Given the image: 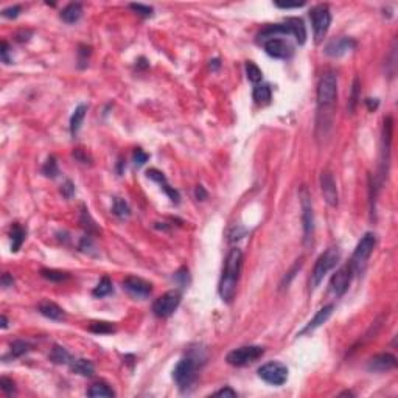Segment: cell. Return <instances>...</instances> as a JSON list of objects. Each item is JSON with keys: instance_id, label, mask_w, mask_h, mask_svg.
Wrapping results in <instances>:
<instances>
[{"instance_id": "11", "label": "cell", "mask_w": 398, "mask_h": 398, "mask_svg": "<svg viewBox=\"0 0 398 398\" xmlns=\"http://www.w3.org/2000/svg\"><path fill=\"white\" fill-rule=\"evenodd\" d=\"M181 303V293L179 291H168L160 295L156 302L152 303V311L157 317H170L173 313L177 310Z\"/></svg>"}, {"instance_id": "14", "label": "cell", "mask_w": 398, "mask_h": 398, "mask_svg": "<svg viewBox=\"0 0 398 398\" xmlns=\"http://www.w3.org/2000/svg\"><path fill=\"white\" fill-rule=\"evenodd\" d=\"M320 189H322V194L327 201V204L336 207L339 196H337V189H336V182L333 179V174L330 171H322V174H320Z\"/></svg>"}, {"instance_id": "12", "label": "cell", "mask_w": 398, "mask_h": 398, "mask_svg": "<svg viewBox=\"0 0 398 398\" xmlns=\"http://www.w3.org/2000/svg\"><path fill=\"white\" fill-rule=\"evenodd\" d=\"M123 288L135 299H145L152 291V285L140 277H126L123 280Z\"/></svg>"}, {"instance_id": "10", "label": "cell", "mask_w": 398, "mask_h": 398, "mask_svg": "<svg viewBox=\"0 0 398 398\" xmlns=\"http://www.w3.org/2000/svg\"><path fill=\"white\" fill-rule=\"evenodd\" d=\"M258 377L272 386H282L288 379V367L282 362H268L258 369Z\"/></svg>"}, {"instance_id": "3", "label": "cell", "mask_w": 398, "mask_h": 398, "mask_svg": "<svg viewBox=\"0 0 398 398\" xmlns=\"http://www.w3.org/2000/svg\"><path fill=\"white\" fill-rule=\"evenodd\" d=\"M337 97V80L333 72H325L317 86L319 112H332Z\"/></svg>"}, {"instance_id": "17", "label": "cell", "mask_w": 398, "mask_h": 398, "mask_svg": "<svg viewBox=\"0 0 398 398\" xmlns=\"http://www.w3.org/2000/svg\"><path fill=\"white\" fill-rule=\"evenodd\" d=\"M395 367H397V359L391 353L377 355V356H374L369 361V366H367V369L372 372H389Z\"/></svg>"}, {"instance_id": "48", "label": "cell", "mask_w": 398, "mask_h": 398, "mask_svg": "<svg viewBox=\"0 0 398 398\" xmlns=\"http://www.w3.org/2000/svg\"><path fill=\"white\" fill-rule=\"evenodd\" d=\"M275 5H277L278 8H283V10H290V8H300V6H303L305 3H303V2H300V3H280V2H275Z\"/></svg>"}, {"instance_id": "25", "label": "cell", "mask_w": 398, "mask_h": 398, "mask_svg": "<svg viewBox=\"0 0 398 398\" xmlns=\"http://www.w3.org/2000/svg\"><path fill=\"white\" fill-rule=\"evenodd\" d=\"M86 111H87V106L86 105H80L73 111V114L70 117V132H72V135L78 134L81 125H83L84 117H86Z\"/></svg>"}, {"instance_id": "32", "label": "cell", "mask_w": 398, "mask_h": 398, "mask_svg": "<svg viewBox=\"0 0 398 398\" xmlns=\"http://www.w3.org/2000/svg\"><path fill=\"white\" fill-rule=\"evenodd\" d=\"M31 350V344L27 341H14L11 344V355L13 358H21L25 353H28Z\"/></svg>"}, {"instance_id": "45", "label": "cell", "mask_w": 398, "mask_h": 398, "mask_svg": "<svg viewBox=\"0 0 398 398\" xmlns=\"http://www.w3.org/2000/svg\"><path fill=\"white\" fill-rule=\"evenodd\" d=\"M215 395L216 397H236V392L230 387H224V389H221V391L215 392Z\"/></svg>"}, {"instance_id": "1", "label": "cell", "mask_w": 398, "mask_h": 398, "mask_svg": "<svg viewBox=\"0 0 398 398\" xmlns=\"http://www.w3.org/2000/svg\"><path fill=\"white\" fill-rule=\"evenodd\" d=\"M288 36L293 35V27L288 22V19L283 23L268 25L258 35V42L263 45L265 52L275 59H290L294 55V47L288 39Z\"/></svg>"}, {"instance_id": "31", "label": "cell", "mask_w": 398, "mask_h": 398, "mask_svg": "<svg viewBox=\"0 0 398 398\" xmlns=\"http://www.w3.org/2000/svg\"><path fill=\"white\" fill-rule=\"evenodd\" d=\"M112 211H114V215H117L118 218H126V216L131 215V209L128 206V202L120 199V198H115L114 199Z\"/></svg>"}, {"instance_id": "15", "label": "cell", "mask_w": 398, "mask_h": 398, "mask_svg": "<svg viewBox=\"0 0 398 398\" xmlns=\"http://www.w3.org/2000/svg\"><path fill=\"white\" fill-rule=\"evenodd\" d=\"M356 47V42L350 38H339L336 41H332L330 44L325 47V53L328 56H333V58H339L345 53H349L350 50H353Z\"/></svg>"}, {"instance_id": "41", "label": "cell", "mask_w": 398, "mask_h": 398, "mask_svg": "<svg viewBox=\"0 0 398 398\" xmlns=\"http://www.w3.org/2000/svg\"><path fill=\"white\" fill-rule=\"evenodd\" d=\"M61 193H63V196L64 198H72L73 196V193H75V185H73V182L72 181H65L64 182V185L61 187Z\"/></svg>"}, {"instance_id": "44", "label": "cell", "mask_w": 398, "mask_h": 398, "mask_svg": "<svg viewBox=\"0 0 398 398\" xmlns=\"http://www.w3.org/2000/svg\"><path fill=\"white\" fill-rule=\"evenodd\" d=\"M194 196H196L198 201H204V199H207V191H206V189L202 187V185H198L196 190H194Z\"/></svg>"}, {"instance_id": "33", "label": "cell", "mask_w": 398, "mask_h": 398, "mask_svg": "<svg viewBox=\"0 0 398 398\" xmlns=\"http://www.w3.org/2000/svg\"><path fill=\"white\" fill-rule=\"evenodd\" d=\"M41 275L47 278L50 282H63L65 278H69V274L63 272V271H56V269H42Z\"/></svg>"}, {"instance_id": "47", "label": "cell", "mask_w": 398, "mask_h": 398, "mask_svg": "<svg viewBox=\"0 0 398 398\" xmlns=\"http://www.w3.org/2000/svg\"><path fill=\"white\" fill-rule=\"evenodd\" d=\"M89 55H90L89 47H80V63H86Z\"/></svg>"}, {"instance_id": "38", "label": "cell", "mask_w": 398, "mask_h": 398, "mask_svg": "<svg viewBox=\"0 0 398 398\" xmlns=\"http://www.w3.org/2000/svg\"><path fill=\"white\" fill-rule=\"evenodd\" d=\"M174 280L179 283L181 286H187L189 285V269L187 268H181L174 274Z\"/></svg>"}, {"instance_id": "49", "label": "cell", "mask_w": 398, "mask_h": 398, "mask_svg": "<svg viewBox=\"0 0 398 398\" xmlns=\"http://www.w3.org/2000/svg\"><path fill=\"white\" fill-rule=\"evenodd\" d=\"M13 283H14V280H13V277H11L10 274H3V275H2V285H3L5 288L13 286Z\"/></svg>"}, {"instance_id": "21", "label": "cell", "mask_w": 398, "mask_h": 398, "mask_svg": "<svg viewBox=\"0 0 398 398\" xmlns=\"http://www.w3.org/2000/svg\"><path fill=\"white\" fill-rule=\"evenodd\" d=\"M83 16V6L81 3H69L61 11V19L65 23H75L81 19Z\"/></svg>"}, {"instance_id": "35", "label": "cell", "mask_w": 398, "mask_h": 398, "mask_svg": "<svg viewBox=\"0 0 398 398\" xmlns=\"http://www.w3.org/2000/svg\"><path fill=\"white\" fill-rule=\"evenodd\" d=\"M42 173H44L47 177H56L59 170H58V164H56V159L53 156H50L47 159V162L42 167Z\"/></svg>"}, {"instance_id": "30", "label": "cell", "mask_w": 398, "mask_h": 398, "mask_svg": "<svg viewBox=\"0 0 398 398\" xmlns=\"http://www.w3.org/2000/svg\"><path fill=\"white\" fill-rule=\"evenodd\" d=\"M89 330L92 333L97 335H109L115 332V327L111 322H105V320H100V322H92L89 325Z\"/></svg>"}, {"instance_id": "39", "label": "cell", "mask_w": 398, "mask_h": 398, "mask_svg": "<svg viewBox=\"0 0 398 398\" xmlns=\"http://www.w3.org/2000/svg\"><path fill=\"white\" fill-rule=\"evenodd\" d=\"M358 90H359V81H358V80H355V83H353V90H352V98H350V103H349L350 112L355 111V106H356V101H358Z\"/></svg>"}, {"instance_id": "5", "label": "cell", "mask_w": 398, "mask_h": 398, "mask_svg": "<svg viewBox=\"0 0 398 398\" xmlns=\"http://www.w3.org/2000/svg\"><path fill=\"white\" fill-rule=\"evenodd\" d=\"M300 204H302V224H303V243L310 246L314 235V213H313V202L307 187L300 189Z\"/></svg>"}, {"instance_id": "18", "label": "cell", "mask_w": 398, "mask_h": 398, "mask_svg": "<svg viewBox=\"0 0 398 398\" xmlns=\"http://www.w3.org/2000/svg\"><path fill=\"white\" fill-rule=\"evenodd\" d=\"M333 310H335V305L333 303H330V305H325L324 308H320L317 313H316V316L313 317L310 322H308V325L305 327L302 332L299 333V335H305V333H310V332H314V330L317 328V327H320L322 324H325L327 320H328V317L332 316V313H333Z\"/></svg>"}, {"instance_id": "13", "label": "cell", "mask_w": 398, "mask_h": 398, "mask_svg": "<svg viewBox=\"0 0 398 398\" xmlns=\"http://www.w3.org/2000/svg\"><path fill=\"white\" fill-rule=\"evenodd\" d=\"M353 275V269L350 265H345L341 269H337L335 275L332 277V282H330V288L336 295H342L347 290H349V285Z\"/></svg>"}, {"instance_id": "40", "label": "cell", "mask_w": 398, "mask_h": 398, "mask_svg": "<svg viewBox=\"0 0 398 398\" xmlns=\"http://www.w3.org/2000/svg\"><path fill=\"white\" fill-rule=\"evenodd\" d=\"M21 10L22 8L19 5H14V6H10V8H6V10H3L2 16L3 18H8V19H16L21 14Z\"/></svg>"}, {"instance_id": "27", "label": "cell", "mask_w": 398, "mask_h": 398, "mask_svg": "<svg viewBox=\"0 0 398 398\" xmlns=\"http://www.w3.org/2000/svg\"><path fill=\"white\" fill-rule=\"evenodd\" d=\"M50 359L56 364H70L72 358L69 352H67L64 347H59V345H55L52 349V353H50Z\"/></svg>"}, {"instance_id": "6", "label": "cell", "mask_w": 398, "mask_h": 398, "mask_svg": "<svg viewBox=\"0 0 398 398\" xmlns=\"http://www.w3.org/2000/svg\"><path fill=\"white\" fill-rule=\"evenodd\" d=\"M375 244H377V238H375V233H372V232L366 233L359 240L356 248H355L352 261H350L353 272H359V271L366 266L369 257L372 255V252H374V249H375Z\"/></svg>"}, {"instance_id": "37", "label": "cell", "mask_w": 398, "mask_h": 398, "mask_svg": "<svg viewBox=\"0 0 398 398\" xmlns=\"http://www.w3.org/2000/svg\"><path fill=\"white\" fill-rule=\"evenodd\" d=\"M148 159H149V156H148L143 149L137 148V149L134 151V164L137 165V167L145 165V164L148 162Z\"/></svg>"}, {"instance_id": "20", "label": "cell", "mask_w": 398, "mask_h": 398, "mask_svg": "<svg viewBox=\"0 0 398 398\" xmlns=\"http://www.w3.org/2000/svg\"><path fill=\"white\" fill-rule=\"evenodd\" d=\"M70 370L76 375H81V377H92L95 372V367L94 364H92L89 359H72L70 361Z\"/></svg>"}, {"instance_id": "36", "label": "cell", "mask_w": 398, "mask_h": 398, "mask_svg": "<svg viewBox=\"0 0 398 398\" xmlns=\"http://www.w3.org/2000/svg\"><path fill=\"white\" fill-rule=\"evenodd\" d=\"M129 8L132 11H135L137 14L140 16H145V18H148V16H152V8L148 6V5H142V3H131Z\"/></svg>"}, {"instance_id": "29", "label": "cell", "mask_w": 398, "mask_h": 398, "mask_svg": "<svg viewBox=\"0 0 398 398\" xmlns=\"http://www.w3.org/2000/svg\"><path fill=\"white\" fill-rule=\"evenodd\" d=\"M246 75H248V80L253 84H258L263 78V72H261L260 67L255 64V63H246Z\"/></svg>"}, {"instance_id": "22", "label": "cell", "mask_w": 398, "mask_h": 398, "mask_svg": "<svg viewBox=\"0 0 398 398\" xmlns=\"http://www.w3.org/2000/svg\"><path fill=\"white\" fill-rule=\"evenodd\" d=\"M25 238H27V229H23L18 223H14L11 226V251L18 252L23 244Z\"/></svg>"}, {"instance_id": "51", "label": "cell", "mask_w": 398, "mask_h": 398, "mask_svg": "<svg viewBox=\"0 0 398 398\" xmlns=\"http://www.w3.org/2000/svg\"><path fill=\"white\" fill-rule=\"evenodd\" d=\"M210 67L213 70H218L219 69V59H213V61H210Z\"/></svg>"}, {"instance_id": "28", "label": "cell", "mask_w": 398, "mask_h": 398, "mask_svg": "<svg viewBox=\"0 0 398 398\" xmlns=\"http://www.w3.org/2000/svg\"><path fill=\"white\" fill-rule=\"evenodd\" d=\"M87 395L89 397H114V391L107 384L105 383H97V384H92L90 389L87 391Z\"/></svg>"}, {"instance_id": "52", "label": "cell", "mask_w": 398, "mask_h": 398, "mask_svg": "<svg viewBox=\"0 0 398 398\" xmlns=\"http://www.w3.org/2000/svg\"><path fill=\"white\" fill-rule=\"evenodd\" d=\"M0 319H2V328L5 330V328L8 327V319H6V316H5V314H2V317H0Z\"/></svg>"}, {"instance_id": "8", "label": "cell", "mask_w": 398, "mask_h": 398, "mask_svg": "<svg viewBox=\"0 0 398 398\" xmlns=\"http://www.w3.org/2000/svg\"><path fill=\"white\" fill-rule=\"evenodd\" d=\"M310 18L313 23V31H314V41L316 44H320L330 28V23H332L330 8L327 5H317L310 11Z\"/></svg>"}, {"instance_id": "23", "label": "cell", "mask_w": 398, "mask_h": 398, "mask_svg": "<svg viewBox=\"0 0 398 398\" xmlns=\"http://www.w3.org/2000/svg\"><path fill=\"white\" fill-rule=\"evenodd\" d=\"M252 97L255 100L257 105H268L271 101V97H272V92H271V87L269 84H257L255 87H253V92H252Z\"/></svg>"}, {"instance_id": "26", "label": "cell", "mask_w": 398, "mask_h": 398, "mask_svg": "<svg viewBox=\"0 0 398 398\" xmlns=\"http://www.w3.org/2000/svg\"><path fill=\"white\" fill-rule=\"evenodd\" d=\"M112 282H111V278L109 277H103L101 280L98 282V285L95 286V290L92 291V294L95 295V297H106V295H109L112 293Z\"/></svg>"}, {"instance_id": "43", "label": "cell", "mask_w": 398, "mask_h": 398, "mask_svg": "<svg viewBox=\"0 0 398 398\" xmlns=\"http://www.w3.org/2000/svg\"><path fill=\"white\" fill-rule=\"evenodd\" d=\"M8 53H10V45H8V42H2V44H0V56H2V61L5 63V64H10L11 63V59L8 58Z\"/></svg>"}, {"instance_id": "42", "label": "cell", "mask_w": 398, "mask_h": 398, "mask_svg": "<svg viewBox=\"0 0 398 398\" xmlns=\"http://www.w3.org/2000/svg\"><path fill=\"white\" fill-rule=\"evenodd\" d=\"M0 387H2V391L3 392H6V394H11V392H14V381H11V379H8V378H2L0 379Z\"/></svg>"}, {"instance_id": "50", "label": "cell", "mask_w": 398, "mask_h": 398, "mask_svg": "<svg viewBox=\"0 0 398 398\" xmlns=\"http://www.w3.org/2000/svg\"><path fill=\"white\" fill-rule=\"evenodd\" d=\"M366 103H367V106H369L370 111H375V109L378 107V105H379L377 98H367V100H366Z\"/></svg>"}, {"instance_id": "34", "label": "cell", "mask_w": 398, "mask_h": 398, "mask_svg": "<svg viewBox=\"0 0 398 398\" xmlns=\"http://www.w3.org/2000/svg\"><path fill=\"white\" fill-rule=\"evenodd\" d=\"M81 224L87 230V233H97L98 232V229H97V226L94 223V219H92L90 215H89V210H86L84 207H83V213H81Z\"/></svg>"}, {"instance_id": "2", "label": "cell", "mask_w": 398, "mask_h": 398, "mask_svg": "<svg viewBox=\"0 0 398 398\" xmlns=\"http://www.w3.org/2000/svg\"><path fill=\"white\" fill-rule=\"evenodd\" d=\"M241 265H243V252L238 248L230 249V252L227 253V258H226L221 282H219V295H221V299L227 303L232 302L235 297Z\"/></svg>"}, {"instance_id": "16", "label": "cell", "mask_w": 398, "mask_h": 398, "mask_svg": "<svg viewBox=\"0 0 398 398\" xmlns=\"http://www.w3.org/2000/svg\"><path fill=\"white\" fill-rule=\"evenodd\" d=\"M147 176L149 177V179L154 181V182H157V184L160 185V187L164 189V191L168 194V198L171 199V202H174V204H179V199H181L179 191L174 190V189L171 187V185L167 182V179H165V176H164L162 171L156 170V168H149V170L147 171Z\"/></svg>"}, {"instance_id": "9", "label": "cell", "mask_w": 398, "mask_h": 398, "mask_svg": "<svg viewBox=\"0 0 398 398\" xmlns=\"http://www.w3.org/2000/svg\"><path fill=\"white\" fill-rule=\"evenodd\" d=\"M265 355V349L260 345H246V347H240V349L232 350L227 355V362L230 366L235 367H243L248 366V364L255 362L258 358H261Z\"/></svg>"}, {"instance_id": "19", "label": "cell", "mask_w": 398, "mask_h": 398, "mask_svg": "<svg viewBox=\"0 0 398 398\" xmlns=\"http://www.w3.org/2000/svg\"><path fill=\"white\" fill-rule=\"evenodd\" d=\"M39 313L42 316H45L47 319L50 320H63L65 319V313L61 307H58L56 303L53 302H42L39 303V307H38Z\"/></svg>"}, {"instance_id": "4", "label": "cell", "mask_w": 398, "mask_h": 398, "mask_svg": "<svg viewBox=\"0 0 398 398\" xmlns=\"http://www.w3.org/2000/svg\"><path fill=\"white\" fill-rule=\"evenodd\" d=\"M341 258V253H339V249L336 246L333 248H328L322 255H320L316 261L314 268H313V272H311V278H310V286L311 290H316V288L320 285V282L324 280V277L332 271L336 265L337 261Z\"/></svg>"}, {"instance_id": "46", "label": "cell", "mask_w": 398, "mask_h": 398, "mask_svg": "<svg viewBox=\"0 0 398 398\" xmlns=\"http://www.w3.org/2000/svg\"><path fill=\"white\" fill-rule=\"evenodd\" d=\"M73 156L76 157L80 160V162H83V164H87V160H89V157H87V154H84V151L81 149V148H78V149H75V152H73Z\"/></svg>"}, {"instance_id": "24", "label": "cell", "mask_w": 398, "mask_h": 398, "mask_svg": "<svg viewBox=\"0 0 398 398\" xmlns=\"http://www.w3.org/2000/svg\"><path fill=\"white\" fill-rule=\"evenodd\" d=\"M288 22L291 23L293 27V35L297 41L299 45H303L305 41H307V28H305V23L299 18H288Z\"/></svg>"}, {"instance_id": "7", "label": "cell", "mask_w": 398, "mask_h": 398, "mask_svg": "<svg viewBox=\"0 0 398 398\" xmlns=\"http://www.w3.org/2000/svg\"><path fill=\"white\" fill-rule=\"evenodd\" d=\"M196 372H198V361L194 358H182L179 362L176 364V367L173 370V378L176 381V384L181 389H189L194 379H196Z\"/></svg>"}]
</instances>
